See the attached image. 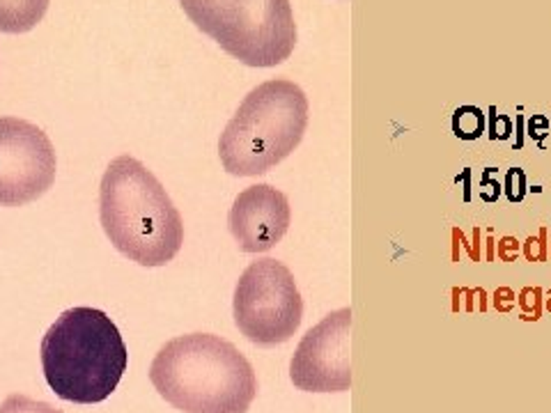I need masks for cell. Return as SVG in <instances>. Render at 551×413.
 <instances>
[{
  "label": "cell",
  "instance_id": "cell-1",
  "mask_svg": "<svg viewBox=\"0 0 551 413\" xmlns=\"http://www.w3.org/2000/svg\"><path fill=\"white\" fill-rule=\"evenodd\" d=\"M149 381L182 413H246L258 395L248 358L212 333L168 340L149 365Z\"/></svg>",
  "mask_w": 551,
  "mask_h": 413
},
{
  "label": "cell",
  "instance_id": "cell-2",
  "mask_svg": "<svg viewBox=\"0 0 551 413\" xmlns=\"http://www.w3.org/2000/svg\"><path fill=\"white\" fill-rule=\"evenodd\" d=\"M99 218L115 251L140 266H163L184 244L182 216L152 170L129 154L108 163Z\"/></svg>",
  "mask_w": 551,
  "mask_h": 413
},
{
  "label": "cell",
  "instance_id": "cell-3",
  "mask_svg": "<svg viewBox=\"0 0 551 413\" xmlns=\"http://www.w3.org/2000/svg\"><path fill=\"white\" fill-rule=\"evenodd\" d=\"M42 370L64 402L99 404L120 386L129 365L127 345L103 310L69 308L44 333Z\"/></svg>",
  "mask_w": 551,
  "mask_h": 413
},
{
  "label": "cell",
  "instance_id": "cell-4",
  "mask_svg": "<svg viewBox=\"0 0 551 413\" xmlns=\"http://www.w3.org/2000/svg\"><path fill=\"white\" fill-rule=\"evenodd\" d=\"M308 97L294 81L271 78L244 97L219 138L223 168L234 177H258L287 159L304 140Z\"/></svg>",
  "mask_w": 551,
  "mask_h": 413
},
{
  "label": "cell",
  "instance_id": "cell-5",
  "mask_svg": "<svg viewBox=\"0 0 551 413\" xmlns=\"http://www.w3.org/2000/svg\"><path fill=\"white\" fill-rule=\"evenodd\" d=\"M195 28L246 67H276L297 46L290 0H180Z\"/></svg>",
  "mask_w": 551,
  "mask_h": 413
},
{
  "label": "cell",
  "instance_id": "cell-6",
  "mask_svg": "<svg viewBox=\"0 0 551 413\" xmlns=\"http://www.w3.org/2000/svg\"><path fill=\"white\" fill-rule=\"evenodd\" d=\"M232 314L239 333L253 345L287 342L304 319V299L290 268L273 258L251 262L234 287Z\"/></svg>",
  "mask_w": 551,
  "mask_h": 413
},
{
  "label": "cell",
  "instance_id": "cell-7",
  "mask_svg": "<svg viewBox=\"0 0 551 413\" xmlns=\"http://www.w3.org/2000/svg\"><path fill=\"white\" fill-rule=\"evenodd\" d=\"M56 147L37 124L0 117V207L42 198L56 182Z\"/></svg>",
  "mask_w": 551,
  "mask_h": 413
},
{
  "label": "cell",
  "instance_id": "cell-8",
  "mask_svg": "<svg viewBox=\"0 0 551 413\" xmlns=\"http://www.w3.org/2000/svg\"><path fill=\"white\" fill-rule=\"evenodd\" d=\"M352 310L326 314L301 338L290 363V379L306 392H347L352 388Z\"/></svg>",
  "mask_w": 551,
  "mask_h": 413
},
{
  "label": "cell",
  "instance_id": "cell-9",
  "mask_svg": "<svg viewBox=\"0 0 551 413\" xmlns=\"http://www.w3.org/2000/svg\"><path fill=\"white\" fill-rule=\"evenodd\" d=\"M292 223V207L283 191L271 184L244 188L230 207L228 225L244 253H267L285 237Z\"/></svg>",
  "mask_w": 551,
  "mask_h": 413
},
{
  "label": "cell",
  "instance_id": "cell-10",
  "mask_svg": "<svg viewBox=\"0 0 551 413\" xmlns=\"http://www.w3.org/2000/svg\"><path fill=\"white\" fill-rule=\"evenodd\" d=\"M49 0H0V32H28L42 21Z\"/></svg>",
  "mask_w": 551,
  "mask_h": 413
},
{
  "label": "cell",
  "instance_id": "cell-11",
  "mask_svg": "<svg viewBox=\"0 0 551 413\" xmlns=\"http://www.w3.org/2000/svg\"><path fill=\"white\" fill-rule=\"evenodd\" d=\"M485 131V115L478 106H462L452 115V134L462 140H476Z\"/></svg>",
  "mask_w": 551,
  "mask_h": 413
},
{
  "label": "cell",
  "instance_id": "cell-12",
  "mask_svg": "<svg viewBox=\"0 0 551 413\" xmlns=\"http://www.w3.org/2000/svg\"><path fill=\"white\" fill-rule=\"evenodd\" d=\"M0 413H62V411L51 406L49 402H39V399L14 392V395H10L0 404Z\"/></svg>",
  "mask_w": 551,
  "mask_h": 413
},
{
  "label": "cell",
  "instance_id": "cell-13",
  "mask_svg": "<svg viewBox=\"0 0 551 413\" xmlns=\"http://www.w3.org/2000/svg\"><path fill=\"white\" fill-rule=\"evenodd\" d=\"M505 195L510 202H522L526 195V175L522 168H510L505 177Z\"/></svg>",
  "mask_w": 551,
  "mask_h": 413
}]
</instances>
